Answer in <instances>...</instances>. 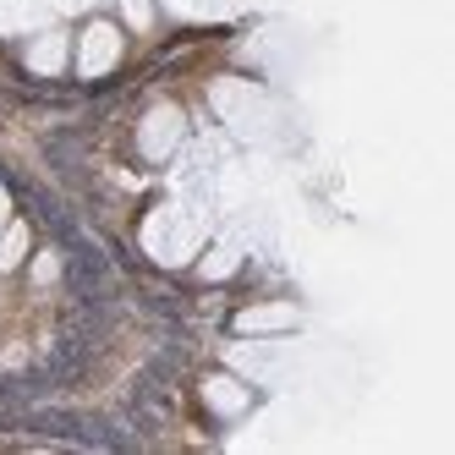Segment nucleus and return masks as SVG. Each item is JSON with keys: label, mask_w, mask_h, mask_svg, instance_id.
Listing matches in <instances>:
<instances>
[{"label": "nucleus", "mask_w": 455, "mask_h": 455, "mask_svg": "<svg viewBox=\"0 0 455 455\" xmlns=\"http://www.w3.org/2000/svg\"><path fill=\"white\" fill-rule=\"evenodd\" d=\"M121 55H126V34L110 22V17H93V22H83V34L72 39V67H77V77H110L116 67H121Z\"/></svg>", "instance_id": "obj_1"}, {"label": "nucleus", "mask_w": 455, "mask_h": 455, "mask_svg": "<svg viewBox=\"0 0 455 455\" xmlns=\"http://www.w3.org/2000/svg\"><path fill=\"white\" fill-rule=\"evenodd\" d=\"M181 138H187V116L176 105H154L143 116V126H138V148H143V159H154V165L171 159L181 148Z\"/></svg>", "instance_id": "obj_2"}, {"label": "nucleus", "mask_w": 455, "mask_h": 455, "mask_svg": "<svg viewBox=\"0 0 455 455\" xmlns=\"http://www.w3.org/2000/svg\"><path fill=\"white\" fill-rule=\"evenodd\" d=\"M22 67L34 72V77H60L72 67V34H60V28H44V34L28 39L22 50Z\"/></svg>", "instance_id": "obj_3"}, {"label": "nucleus", "mask_w": 455, "mask_h": 455, "mask_svg": "<svg viewBox=\"0 0 455 455\" xmlns=\"http://www.w3.org/2000/svg\"><path fill=\"white\" fill-rule=\"evenodd\" d=\"M204 406H209L214 417H242V411L252 406V389H247L242 379H231V373H209V379H204Z\"/></svg>", "instance_id": "obj_4"}, {"label": "nucleus", "mask_w": 455, "mask_h": 455, "mask_svg": "<svg viewBox=\"0 0 455 455\" xmlns=\"http://www.w3.org/2000/svg\"><path fill=\"white\" fill-rule=\"evenodd\" d=\"M291 323H297L291 302H258V307L236 313V335H269V330H291Z\"/></svg>", "instance_id": "obj_5"}, {"label": "nucleus", "mask_w": 455, "mask_h": 455, "mask_svg": "<svg viewBox=\"0 0 455 455\" xmlns=\"http://www.w3.org/2000/svg\"><path fill=\"white\" fill-rule=\"evenodd\" d=\"M28 252H34V236H28V225H22V220H6V225H0V269L12 275Z\"/></svg>", "instance_id": "obj_6"}, {"label": "nucleus", "mask_w": 455, "mask_h": 455, "mask_svg": "<svg viewBox=\"0 0 455 455\" xmlns=\"http://www.w3.org/2000/svg\"><path fill=\"white\" fill-rule=\"evenodd\" d=\"M121 22L132 28V34H148L154 28V0H121Z\"/></svg>", "instance_id": "obj_7"}, {"label": "nucleus", "mask_w": 455, "mask_h": 455, "mask_svg": "<svg viewBox=\"0 0 455 455\" xmlns=\"http://www.w3.org/2000/svg\"><path fill=\"white\" fill-rule=\"evenodd\" d=\"M55 269H60V258H55V252H39V258H34V280H39V285H50Z\"/></svg>", "instance_id": "obj_8"}, {"label": "nucleus", "mask_w": 455, "mask_h": 455, "mask_svg": "<svg viewBox=\"0 0 455 455\" xmlns=\"http://www.w3.org/2000/svg\"><path fill=\"white\" fill-rule=\"evenodd\" d=\"M0 225H6V192H0Z\"/></svg>", "instance_id": "obj_9"}]
</instances>
